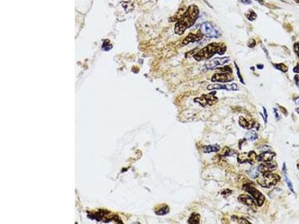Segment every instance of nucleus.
<instances>
[{"label":"nucleus","mask_w":299,"mask_h":224,"mask_svg":"<svg viewBox=\"0 0 299 224\" xmlns=\"http://www.w3.org/2000/svg\"><path fill=\"white\" fill-rule=\"evenodd\" d=\"M199 16V8L195 5H191L177 20L174 27V32L178 35H182L187 28H190L197 21Z\"/></svg>","instance_id":"nucleus-1"},{"label":"nucleus","mask_w":299,"mask_h":224,"mask_svg":"<svg viewBox=\"0 0 299 224\" xmlns=\"http://www.w3.org/2000/svg\"><path fill=\"white\" fill-rule=\"evenodd\" d=\"M227 47L226 45L223 43H212L208 44L206 47L200 49L199 52L193 55L194 59H196L198 61H204V60H209L211 58L213 55L215 54L223 55L226 52Z\"/></svg>","instance_id":"nucleus-2"},{"label":"nucleus","mask_w":299,"mask_h":224,"mask_svg":"<svg viewBox=\"0 0 299 224\" xmlns=\"http://www.w3.org/2000/svg\"><path fill=\"white\" fill-rule=\"evenodd\" d=\"M280 180V176L278 174L268 172V173H262V175L257 179V183L263 188H270L271 187L276 185Z\"/></svg>","instance_id":"nucleus-3"},{"label":"nucleus","mask_w":299,"mask_h":224,"mask_svg":"<svg viewBox=\"0 0 299 224\" xmlns=\"http://www.w3.org/2000/svg\"><path fill=\"white\" fill-rule=\"evenodd\" d=\"M200 32L203 35H205L206 37H210V38H217L220 37L221 34L220 29L212 26V24L209 22H204L201 25Z\"/></svg>","instance_id":"nucleus-4"},{"label":"nucleus","mask_w":299,"mask_h":224,"mask_svg":"<svg viewBox=\"0 0 299 224\" xmlns=\"http://www.w3.org/2000/svg\"><path fill=\"white\" fill-rule=\"evenodd\" d=\"M243 190L247 191L249 194L251 195L257 206H262L263 205L265 200V196L260 191H259L256 188L251 186L250 185H245L243 186Z\"/></svg>","instance_id":"nucleus-5"},{"label":"nucleus","mask_w":299,"mask_h":224,"mask_svg":"<svg viewBox=\"0 0 299 224\" xmlns=\"http://www.w3.org/2000/svg\"><path fill=\"white\" fill-rule=\"evenodd\" d=\"M215 95V92H212L209 94H204L201 96L195 98L194 102L199 103L203 107L210 106V105L215 104L218 101V98Z\"/></svg>","instance_id":"nucleus-6"},{"label":"nucleus","mask_w":299,"mask_h":224,"mask_svg":"<svg viewBox=\"0 0 299 224\" xmlns=\"http://www.w3.org/2000/svg\"><path fill=\"white\" fill-rule=\"evenodd\" d=\"M229 67H227L225 70L222 73H215L211 78V81L213 82H229L233 80V78L231 76V73H229Z\"/></svg>","instance_id":"nucleus-7"},{"label":"nucleus","mask_w":299,"mask_h":224,"mask_svg":"<svg viewBox=\"0 0 299 224\" xmlns=\"http://www.w3.org/2000/svg\"><path fill=\"white\" fill-rule=\"evenodd\" d=\"M229 61H230V58H229V57L214 58V59L209 60V61L206 62V63L205 64V67L207 70H209V69H216L217 67L224 65V64L226 63H227Z\"/></svg>","instance_id":"nucleus-8"},{"label":"nucleus","mask_w":299,"mask_h":224,"mask_svg":"<svg viewBox=\"0 0 299 224\" xmlns=\"http://www.w3.org/2000/svg\"><path fill=\"white\" fill-rule=\"evenodd\" d=\"M256 154L254 151H249L248 152H242L238 155V162L243 164V163H248L253 164L256 160Z\"/></svg>","instance_id":"nucleus-9"},{"label":"nucleus","mask_w":299,"mask_h":224,"mask_svg":"<svg viewBox=\"0 0 299 224\" xmlns=\"http://www.w3.org/2000/svg\"><path fill=\"white\" fill-rule=\"evenodd\" d=\"M207 90H237L238 86L235 83L232 84H209L207 87Z\"/></svg>","instance_id":"nucleus-10"},{"label":"nucleus","mask_w":299,"mask_h":224,"mask_svg":"<svg viewBox=\"0 0 299 224\" xmlns=\"http://www.w3.org/2000/svg\"><path fill=\"white\" fill-rule=\"evenodd\" d=\"M277 168V163L274 162L272 161H268V162H263L262 164H260L257 167V169L260 173H268V172H271L273 170H276Z\"/></svg>","instance_id":"nucleus-11"},{"label":"nucleus","mask_w":299,"mask_h":224,"mask_svg":"<svg viewBox=\"0 0 299 224\" xmlns=\"http://www.w3.org/2000/svg\"><path fill=\"white\" fill-rule=\"evenodd\" d=\"M238 200H239L240 202L243 203L244 205L248 206V207L251 208L256 210V202L254 201V200L252 198V196H250L248 195H246V194H241L238 198Z\"/></svg>","instance_id":"nucleus-12"},{"label":"nucleus","mask_w":299,"mask_h":224,"mask_svg":"<svg viewBox=\"0 0 299 224\" xmlns=\"http://www.w3.org/2000/svg\"><path fill=\"white\" fill-rule=\"evenodd\" d=\"M275 152H264L261 153L260 155L256 156V161H260V162H268V161H271L275 156Z\"/></svg>","instance_id":"nucleus-13"},{"label":"nucleus","mask_w":299,"mask_h":224,"mask_svg":"<svg viewBox=\"0 0 299 224\" xmlns=\"http://www.w3.org/2000/svg\"><path fill=\"white\" fill-rule=\"evenodd\" d=\"M202 37H203V34L200 33V34L190 33L189 35L185 37V39L183 40V45H186L189 44V43H194V42H196V41H199L200 40H201Z\"/></svg>","instance_id":"nucleus-14"},{"label":"nucleus","mask_w":299,"mask_h":224,"mask_svg":"<svg viewBox=\"0 0 299 224\" xmlns=\"http://www.w3.org/2000/svg\"><path fill=\"white\" fill-rule=\"evenodd\" d=\"M239 123L240 126L244 128L245 129H248V130H250V129H253V127H254L255 125V122L251 119V120H248L247 119H245V117H239Z\"/></svg>","instance_id":"nucleus-15"},{"label":"nucleus","mask_w":299,"mask_h":224,"mask_svg":"<svg viewBox=\"0 0 299 224\" xmlns=\"http://www.w3.org/2000/svg\"><path fill=\"white\" fill-rule=\"evenodd\" d=\"M221 149L220 146L218 144H214V145H208L204 146L202 147V151L204 153H210V152H218Z\"/></svg>","instance_id":"nucleus-16"},{"label":"nucleus","mask_w":299,"mask_h":224,"mask_svg":"<svg viewBox=\"0 0 299 224\" xmlns=\"http://www.w3.org/2000/svg\"><path fill=\"white\" fill-rule=\"evenodd\" d=\"M200 215L198 214H192L188 220V223L190 224L200 223Z\"/></svg>","instance_id":"nucleus-17"},{"label":"nucleus","mask_w":299,"mask_h":224,"mask_svg":"<svg viewBox=\"0 0 299 224\" xmlns=\"http://www.w3.org/2000/svg\"><path fill=\"white\" fill-rule=\"evenodd\" d=\"M258 138L257 133L254 130H251L247 133L246 134V140H250V141H254Z\"/></svg>","instance_id":"nucleus-18"},{"label":"nucleus","mask_w":299,"mask_h":224,"mask_svg":"<svg viewBox=\"0 0 299 224\" xmlns=\"http://www.w3.org/2000/svg\"><path fill=\"white\" fill-rule=\"evenodd\" d=\"M245 16H246L247 19H248L249 21H254L256 20V17H257L256 13L251 9H250L247 13H245Z\"/></svg>","instance_id":"nucleus-19"},{"label":"nucleus","mask_w":299,"mask_h":224,"mask_svg":"<svg viewBox=\"0 0 299 224\" xmlns=\"http://www.w3.org/2000/svg\"><path fill=\"white\" fill-rule=\"evenodd\" d=\"M260 172H259V170H258L257 167L256 168H252V169H250V170L248 171V174L250 175V176L252 179H256V178L259 177V175H260V173H259Z\"/></svg>","instance_id":"nucleus-20"},{"label":"nucleus","mask_w":299,"mask_h":224,"mask_svg":"<svg viewBox=\"0 0 299 224\" xmlns=\"http://www.w3.org/2000/svg\"><path fill=\"white\" fill-rule=\"evenodd\" d=\"M273 66L277 69L278 70H280L281 72H283V73H286L288 70V67H286L284 63H274Z\"/></svg>","instance_id":"nucleus-21"},{"label":"nucleus","mask_w":299,"mask_h":224,"mask_svg":"<svg viewBox=\"0 0 299 224\" xmlns=\"http://www.w3.org/2000/svg\"><path fill=\"white\" fill-rule=\"evenodd\" d=\"M232 220L234 221L235 223H245V224H250V222H248V220H245L244 218H240V217H237L235 216L232 217Z\"/></svg>","instance_id":"nucleus-22"},{"label":"nucleus","mask_w":299,"mask_h":224,"mask_svg":"<svg viewBox=\"0 0 299 224\" xmlns=\"http://www.w3.org/2000/svg\"><path fill=\"white\" fill-rule=\"evenodd\" d=\"M112 47V46L110 44V41L108 40H105L104 42H103V46H102V49H103V50L108 51L109 50V49H111Z\"/></svg>","instance_id":"nucleus-23"},{"label":"nucleus","mask_w":299,"mask_h":224,"mask_svg":"<svg viewBox=\"0 0 299 224\" xmlns=\"http://www.w3.org/2000/svg\"><path fill=\"white\" fill-rule=\"evenodd\" d=\"M169 212V208L168 207V206H164V208H161L159 211H156V214L158 215H166V214H168V213Z\"/></svg>","instance_id":"nucleus-24"},{"label":"nucleus","mask_w":299,"mask_h":224,"mask_svg":"<svg viewBox=\"0 0 299 224\" xmlns=\"http://www.w3.org/2000/svg\"><path fill=\"white\" fill-rule=\"evenodd\" d=\"M285 175V179H286V183H287V185L288 187H289V188L290 189V190H291L292 192V193H295V191H294V189H293V187H292V184L291 181H290V179H289V178L287 177V175H286V173L284 174Z\"/></svg>","instance_id":"nucleus-25"},{"label":"nucleus","mask_w":299,"mask_h":224,"mask_svg":"<svg viewBox=\"0 0 299 224\" xmlns=\"http://www.w3.org/2000/svg\"><path fill=\"white\" fill-rule=\"evenodd\" d=\"M235 68H236V70H237V75H238V77H239V81H240V82H241L243 84H245V82H244V81H243L242 76H241V73H240V70H239V67H238L237 64H236L235 62Z\"/></svg>","instance_id":"nucleus-26"},{"label":"nucleus","mask_w":299,"mask_h":224,"mask_svg":"<svg viewBox=\"0 0 299 224\" xmlns=\"http://www.w3.org/2000/svg\"><path fill=\"white\" fill-rule=\"evenodd\" d=\"M259 150H260V151H264V152H269L270 151V149H271V148L269 146H267V145H262V146H260V148H259Z\"/></svg>","instance_id":"nucleus-27"},{"label":"nucleus","mask_w":299,"mask_h":224,"mask_svg":"<svg viewBox=\"0 0 299 224\" xmlns=\"http://www.w3.org/2000/svg\"><path fill=\"white\" fill-rule=\"evenodd\" d=\"M294 52L296 53V55L299 58V42H296L294 44Z\"/></svg>","instance_id":"nucleus-28"},{"label":"nucleus","mask_w":299,"mask_h":224,"mask_svg":"<svg viewBox=\"0 0 299 224\" xmlns=\"http://www.w3.org/2000/svg\"><path fill=\"white\" fill-rule=\"evenodd\" d=\"M255 45H256V42H255V40L254 39H250L248 42V47H250V48L254 47Z\"/></svg>","instance_id":"nucleus-29"},{"label":"nucleus","mask_w":299,"mask_h":224,"mask_svg":"<svg viewBox=\"0 0 299 224\" xmlns=\"http://www.w3.org/2000/svg\"><path fill=\"white\" fill-rule=\"evenodd\" d=\"M274 114H275V118H276L277 120H280V116H279L278 113L277 112V111H276V109H275V108H274Z\"/></svg>","instance_id":"nucleus-30"},{"label":"nucleus","mask_w":299,"mask_h":224,"mask_svg":"<svg viewBox=\"0 0 299 224\" xmlns=\"http://www.w3.org/2000/svg\"><path fill=\"white\" fill-rule=\"evenodd\" d=\"M263 111H264V114H265V117H264V120H265V123H267L268 114H267V111H266V109H265V108H264V107H263Z\"/></svg>","instance_id":"nucleus-31"},{"label":"nucleus","mask_w":299,"mask_h":224,"mask_svg":"<svg viewBox=\"0 0 299 224\" xmlns=\"http://www.w3.org/2000/svg\"><path fill=\"white\" fill-rule=\"evenodd\" d=\"M293 72L295 73H299V64H297V65L294 67Z\"/></svg>","instance_id":"nucleus-32"},{"label":"nucleus","mask_w":299,"mask_h":224,"mask_svg":"<svg viewBox=\"0 0 299 224\" xmlns=\"http://www.w3.org/2000/svg\"><path fill=\"white\" fill-rule=\"evenodd\" d=\"M240 2H242V3H244V4H247V5H250V4H251V1H250V0H241Z\"/></svg>","instance_id":"nucleus-33"},{"label":"nucleus","mask_w":299,"mask_h":224,"mask_svg":"<svg viewBox=\"0 0 299 224\" xmlns=\"http://www.w3.org/2000/svg\"><path fill=\"white\" fill-rule=\"evenodd\" d=\"M295 83H296V84H297V85L298 86V82H299L298 76H295Z\"/></svg>","instance_id":"nucleus-34"},{"label":"nucleus","mask_w":299,"mask_h":224,"mask_svg":"<svg viewBox=\"0 0 299 224\" xmlns=\"http://www.w3.org/2000/svg\"><path fill=\"white\" fill-rule=\"evenodd\" d=\"M283 173H286V164L284 163L283 164Z\"/></svg>","instance_id":"nucleus-35"},{"label":"nucleus","mask_w":299,"mask_h":224,"mask_svg":"<svg viewBox=\"0 0 299 224\" xmlns=\"http://www.w3.org/2000/svg\"><path fill=\"white\" fill-rule=\"evenodd\" d=\"M257 68L258 69H263V65L262 64H258Z\"/></svg>","instance_id":"nucleus-36"},{"label":"nucleus","mask_w":299,"mask_h":224,"mask_svg":"<svg viewBox=\"0 0 299 224\" xmlns=\"http://www.w3.org/2000/svg\"><path fill=\"white\" fill-rule=\"evenodd\" d=\"M280 109H281V111H283L284 113H285V114H286V113H287V112H286V111L285 110V109H284V108H283V107H280Z\"/></svg>","instance_id":"nucleus-37"},{"label":"nucleus","mask_w":299,"mask_h":224,"mask_svg":"<svg viewBox=\"0 0 299 224\" xmlns=\"http://www.w3.org/2000/svg\"><path fill=\"white\" fill-rule=\"evenodd\" d=\"M295 101V103H296V104H299V97L296 98Z\"/></svg>","instance_id":"nucleus-38"}]
</instances>
